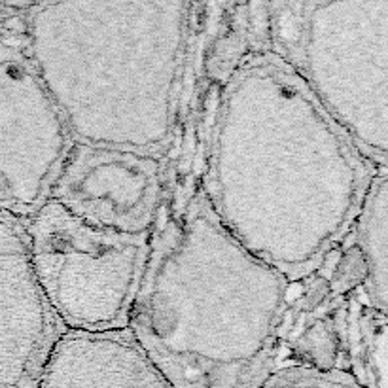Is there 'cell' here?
<instances>
[{
    "mask_svg": "<svg viewBox=\"0 0 388 388\" xmlns=\"http://www.w3.org/2000/svg\"><path fill=\"white\" fill-rule=\"evenodd\" d=\"M259 388H362L345 369H319L307 364L279 365Z\"/></svg>",
    "mask_w": 388,
    "mask_h": 388,
    "instance_id": "obj_12",
    "label": "cell"
},
{
    "mask_svg": "<svg viewBox=\"0 0 388 388\" xmlns=\"http://www.w3.org/2000/svg\"><path fill=\"white\" fill-rule=\"evenodd\" d=\"M65 334L32 271L23 222L0 213V388H40Z\"/></svg>",
    "mask_w": 388,
    "mask_h": 388,
    "instance_id": "obj_8",
    "label": "cell"
},
{
    "mask_svg": "<svg viewBox=\"0 0 388 388\" xmlns=\"http://www.w3.org/2000/svg\"><path fill=\"white\" fill-rule=\"evenodd\" d=\"M356 250L364 261V290L367 301L387 312L388 309V176L387 171H379L373 176L360 213L354 222Z\"/></svg>",
    "mask_w": 388,
    "mask_h": 388,
    "instance_id": "obj_10",
    "label": "cell"
},
{
    "mask_svg": "<svg viewBox=\"0 0 388 388\" xmlns=\"http://www.w3.org/2000/svg\"><path fill=\"white\" fill-rule=\"evenodd\" d=\"M163 158L74 142L50 199L93 228L148 237L167 188Z\"/></svg>",
    "mask_w": 388,
    "mask_h": 388,
    "instance_id": "obj_7",
    "label": "cell"
},
{
    "mask_svg": "<svg viewBox=\"0 0 388 388\" xmlns=\"http://www.w3.org/2000/svg\"><path fill=\"white\" fill-rule=\"evenodd\" d=\"M290 284L193 184L163 195L127 332L171 388H259L279 367Z\"/></svg>",
    "mask_w": 388,
    "mask_h": 388,
    "instance_id": "obj_2",
    "label": "cell"
},
{
    "mask_svg": "<svg viewBox=\"0 0 388 388\" xmlns=\"http://www.w3.org/2000/svg\"><path fill=\"white\" fill-rule=\"evenodd\" d=\"M40 388H171L127 330L67 334L52 352Z\"/></svg>",
    "mask_w": 388,
    "mask_h": 388,
    "instance_id": "obj_9",
    "label": "cell"
},
{
    "mask_svg": "<svg viewBox=\"0 0 388 388\" xmlns=\"http://www.w3.org/2000/svg\"><path fill=\"white\" fill-rule=\"evenodd\" d=\"M72 144L25 36H0V213L21 220L47 203Z\"/></svg>",
    "mask_w": 388,
    "mask_h": 388,
    "instance_id": "obj_6",
    "label": "cell"
},
{
    "mask_svg": "<svg viewBox=\"0 0 388 388\" xmlns=\"http://www.w3.org/2000/svg\"><path fill=\"white\" fill-rule=\"evenodd\" d=\"M201 190L222 226L288 282L347 237L379 171L303 80L256 40L222 69Z\"/></svg>",
    "mask_w": 388,
    "mask_h": 388,
    "instance_id": "obj_1",
    "label": "cell"
},
{
    "mask_svg": "<svg viewBox=\"0 0 388 388\" xmlns=\"http://www.w3.org/2000/svg\"><path fill=\"white\" fill-rule=\"evenodd\" d=\"M191 2H40L25 50L72 140L163 158L197 27Z\"/></svg>",
    "mask_w": 388,
    "mask_h": 388,
    "instance_id": "obj_3",
    "label": "cell"
},
{
    "mask_svg": "<svg viewBox=\"0 0 388 388\" xmlns=\"http://www.w3.org/2000/svg\"><path fill=\"white\" fill-rule=\"evenodd\" d=\"M23 228L36 282L67 332L112 334L129 327L150 235L93 228L52 199Z\"/></svg>",
    "mask_w": 388,
    "mask_h": 388,
    "instance_id": "obj_5",
    "label": "cell"
},
{
    "mask_svg": "<svg viewBox=\"0 0 388 388\" xmlns=\"http://www.w3.org/2000/svg\"><path fill=\"white\" fill-rule=\"evenodd\" d=\"M349 375L362 388H387V312L375 309L362 286L345 312Z\"/></svg>",
    "mask_w": 388,
    "mask_h": 388,
    "instance_id": "obj_11",
    "label": "cell"
},
{
    "mask_svg": "<svg viewBox=\"0 0 388 388\" xmlns=\"http://www.w3.org/2000/svg\"><path fill=\"white\" fill-rule=\"evenodd\" d=\"M267 46L375 169H387L388 0L267 2Z\"/></svg>",
    "mask_w": 388,
    "mask_h": 388,
    "instance_id": "obj_4",
    "label": "cell"
}]
</instances>
